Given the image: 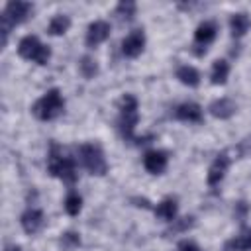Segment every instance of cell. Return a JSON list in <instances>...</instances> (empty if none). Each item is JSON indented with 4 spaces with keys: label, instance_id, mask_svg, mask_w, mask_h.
<instances>
[{
    "label": "cell",
    "instance_id": "6da1fadb",
    "mask_svg": "<svg viewBox=\"0 0 251 251\" xmlns=\"http://www.w3.org/2000/svg\"><path fill=\"white\" fill-rule=\"evenodd\" d=\"M139 122V106H137V98L133 94H124L120 100V118H118V126H120V133L126 141H135L141 143L135 137V126Z\"/></svg>",
    "mask_w": 251,
    "mask_h": 251
},
{
    "label": "cell",
    "instance_id": "7a4b0ae2",
    "mask_svg": "<svg viewBox=\"0 0 251 251\" xmlns=\"http://www.w3.org/2000/svg\"><path fill=\"white\" fill-rule=\"evenodd\" d=\"M47 171L61 178L63 182L67 184H75L76 182V165H75V159L73 157H67L63 155L61 147L59 145H51L49 149V157H47Z\"/></svg>",
    "mask_w": 251,
    "mask_h": 251
},
{
    "label": "cell",
    "instance_id": "3957f363",
    "mask_svg": "<svg viewBox=\"0 0 251 251\" xmlns=\"http://www.w3.org/2000/svg\"><path fill=\"white\" fill-rule=\"evenodd\" d=\"M65 110V100H63V94L59 88H51L47 90L31 108L33 116L41 122H51L55 120L61 112Z\"/></svg>",
    "mask_w": 251,
    "mask_h": 251
},
{
    "label": "cell",
    "instance_id": "277c9868",
    "mask_svg": "<svg viewBox=\"0 0 251 251\" xmlns=\"http://www.w3.org/2000/svg\"><path fill=\"white\" fill-rule=\"evenodd\" d=\"M78 159H80L82 167H84L90 175L102 176V175L108 173L106 157H104L100 145H96V143H82V145L78 147Z\"/></svg>",
    "mask_w": 251,
    "mask_h": 251
},
{
    "label": "cell",
    "instance_id": "5b68a950",
    "mask_svg": "<svg viewBox=\"0 0 251 251\" xmlns=\"http://www.w3.org/2000/svg\"><path fill=\"white\" fill-rule=\"evenodd\" d=\"M18 53H20V57L33 61L37 65H47L51 59V49L47 45H43L39 41V37H35V35L22 37V41L18 43Z\"/></svg>",
    "mask_w": 251,
    "mask_h": 251
},
{
    "label": "cell",
    "instance_id": "8992f818",
    "mask_svg": "<svg viewBox=\"0 0 251 251\" xmlns=\"http://www.w3.org/2000/svg\"><path fill=\"white\" fill-rule=\"evenodd\" d=\"M33 12V4L31 2H24V0H12V2H8L6 4V10L2 12V16L12 24V27L14 25H18V24H22V22H25L27 18H29V14Z\"/></svg>",
    "mask_w": 251,
    "mask_h": 251
},
{
    "label": "cell",
    "instance_id": "52a82bcc",
    "mask_svg": "<svg viewBox=\"0 0 251 251\" xmlns=\"http://www.w3.org/2000/svg\"><path fill=\"white\" fill-rule=\"evenodd\" d=\"M143 47H145V33H143V29L131 31V33L126 35L124 41H122V53H124L126 57H129V59L141 55Z\"/></svg>",
    "mask_w": 251,
    "mask_h": 251
},
{
    "label": "cell",
    "instance_id": "ba28073f",
    "mask_svg": "<svg viewBox=\"0 0 251 251\" xmlns=\"http://www.w3.org/2000/svg\"><path fill=\"white\" fill-rule=\"evenodd\" d=\"M227 167H229V157H227V153H220V155L212 161V165H210V169H208V176H206L208 184H210V186H218V184L224 180V176H226V173H227Z\"/></svg>",
    "mask_w": 251,
    "mask_h": 251
},
{
    "label": "cell",
    "instance_id": "9c48e42d",
    "mask_svg": "<svg viewBox=\"0 0 251 251\" xmlns=\"http://www.w3.org/2000/svg\"><path fill=\"white\" fill-rule=\"evenodd\" d=\"M20 224H22V227H24L25 233L33 235V233H37V231L43 227V224H45V216H43V212L37 210V208H27V210L22 214Z\"/></svg>",
    "mask_w": 251,
    "mask_h": 251
},
{
    "label": "cell",
    "instance_id": "30bf717a",
    "mask_svg": "<svg viewBox=\"0 0 251 251\" xmlns=\"http://www.w3.org/2000/svg\"><path fill=\"white\" fill-rule=\"evenodd\" d=\"M110 35V24L104 22V20H96L88 25V31H86V45L88 47H96L100 45L102 41H106Z\"/></svg>",
    "mask_w": 251,
    "mask_h": 251
},
{
    "label": "cell",
    "instance_id": "8fae6325",
    "mask_svg": "<svg viewBox=\"0 0 251 251\" xmlns=\"http://www.w3.org/2000/svg\"><path fill=\"white\" fill-rule=\"evenodd\" d=\"M175 118L180 122H192V124H200L204 120L202 108L196 102H182L175 108Z\"/></svg>",
    "mask_w": 251,
    "mask_h": 251
},
{
    "label": "cell",
    "instance_id": "7c38bea8",
    "mask_svg": "<svg viewBox=\"0 0 251 251\" xmlns=\"http://www.w3.org/2000/svg\"><path fill=\"white\" fill-rule=\"evenodd\" d=\"M167 163H169V157H167L165 151L153 149V151H147L145 157H143V167L151 175H161L167 169Z\"/></svg>",
    "mask_w": 251,
    "mask_h": 251
},
{
    "label": "cell",
    "instance_id": "4fadbf2b",
    "mask_svg": "<svg viewBox=\"0 0 251 251\" xmlns=\"http://www.w3.org/2000/svg\"><path fill=\"white\" fill-rule=\"evenodd\" d=\"M216 33H218V25H216L214 22H202V24L196 27V31H194V43L200 47L198 55L202 53V49L206 51V45H210V43L214 41Z\"/></svg>",
    "mask_w": 251,
    "mask_h": 251
},
{
    "label": "cell",
    "instance_id": "5bb4252c",
    "mask_svg": "<svg viewBox=\"0 0 251 251\" xmlns=\"http://www.w3.org/2000/svg\"><path fill=\"white\" fill-rule=\"evenodd\" d=\"M210 114L214 116V118H218V120H227V118H231L233 114H235V110H237V106H235V102L231 100V98H218V100H214L212 104H210Z\"/></svg>",
    "mask_w": 251,
    "mask_h": 251
},
{
    "label": "cell",
    "instance_id": "9a60e30c",
    "mask_svg": "<svg viewBox=\"0 0 251 251\" xmlns=\"http://www.w3.org/2000/svg\"><path fill=\"white\" fill-rule=\"evenodd\" d=\"M224 251H251V227L241 229L235 237L224 243Z\"/></svg>",
    "mask_w": 251,
    "mask_h": 251
},
{
    "label": "cell",
    "instance_id": "2e32d148",
    "mask_svg": "<svg viewBox=\"0 0 251 251\" xmlns=\"http://www.w3.org/2000/svg\"><path fill=\"white\" fill-rule=\"evenodd\" d=\"M176 212H178V206H176V200L175 198H165V200H161L159 204H157V208H155V216L157 218H161V220H165V222H175V218H176Z\"/></svg>",
    "mask_w": 251,
    "mask_h": 251
},
{
    "label": "cell",
    "instance_id": "e0dca14e",
    "mask_svg": "<svg viewBox=\"0 0 251 251\" xmlns=\"http://www.w3.org/2000/svg\"><path fill=\"white\" fill-rule=\"evenodd\" d=\"M176 78H178L184 86H190V88H194V86L200 84V73H198L194 67H190V65L178 67V69H176Z\"/></svg>",
    "mask_w": 251,
    "mask_h": 251
},
{
    "label": "cell",
    "instance_id": "ac0fdd59",
    "mask_svg": "<svg viewBox=\"0 0 251 251\" xmlns=\"http://www.w3.org/2000/svg\"><path fill=\"white\" fill-rule=\"evenodd\" d=\"M249 25H251V20H249V16L243 14V12L233 14V16L229 18V27H231V35H233V37L245 35V31L249 29Z\"/></svg>",
    "mask_w": 251,
    "mask_h": 251
},
{
    "label": "cell",
    "instance_id": "d6986e66",
    "mask_svg": "<svg viewBox=\"0 0 251 251\" xmlns=\"http://www.w3.org/2000/svg\"><path fill=\"white\" fill-rule=\"evenodd\" d=\"M227 75H229V63H227L226 59L214 61V65H212V75H210L212 84H226Z\"/></svg>",
    "mask_w": 251,
    "mask_h": 251
},
{
    "label": "cell",
    "instance_id": "ffe728a7",
    "mask_svg": "<svg viewBox=\"0 0 251 251\" xmlns=\"http://www.w3.org/2000/svg\"><path fill=\"white\" fill-rule=\"evenodd\" d=\"M69 27H71V18L65 16V14H57L55 18H51V22L47 25V31L51 35H63Z\"/></svg>",
    "mask_w": 251,
    "mask_h": 251
},
{
    "label": "cell",
    "instance_id": "44dd1931",
    "mask_svg": "<svg viewBox=\"0 0 251 251\" xmlns=\"http://www.w3.org/2000/svg\"><path fill=\"white\" fill-rule=\"evenodd\" d=\"M82 208V198L76 194V192H69L67 198H65V212L69 216H76Z\"/></svg>",
    "mask_w": 251,
    "mask_h": 251
},
{
    "label": "cell",
    "instance_id": "7402d4cb",
    "mask_svg": "<svg viewBox=\"0 0 251 251\" xmlns=\"http://www.w3.org/2000/svg\"><path fill=\"white\" fill-rule=\"evenodd\" d=\"M135 10H137V6H135V2H120L118 4V8H116V16L122 20V22H129L133 16H135Z\"/></svg>",
    "mask_w": 251,
    "mask_h": 251
},
{
    "label": "cell",
    "instance_id": "603a6c76",
    "mask_svg": "<svg viewBox=\"0 0 251 251\" xmlns=\"http://www.w3.org/2000/svg\"><path fill=\"white\" fill-rule=\"evenodd\" d=\"M78 71H80V75L84 78H92L98 73V65H96V61L92 57H82L80 63H78Z\"/></svg>",
    "mask_w": 251,
    "mask_h": 251
},
{
    "label": "cell",
    "instance_id": "cb8c5ba5",
    "mask_svg": "<svg viewBox=\"0 0 251 251\" xmlns=\"http://www.w3.org/2000/svg\"><path fill=\"white\" fill-rule=\"evenodd\" d=\"M59 245H61L65 251H73V249H76V247L80 245V237H78V233H75V231H67V233H63V237L59 239Z\"/></svg>",
    "mask_w": 251,
    "mask_h": 251
},
{
    "label": "cell",
    "instance_id": "d4e9b609",
    "mask_svg": "<svg viewBox=\"0 0 251 251\" xmlns=\"http://www.w3.org/2000/svg\"><path fill=\"white\" fill-rule=\"evenodd\" d=\"M176 222V226L173 227V231H184V229H188V227H192L194 226V218H182V220H175Z\"/></svg>",
    "mask_w": 251,
    "mask_h": 251
},
{
    "label": "cell",
    "instance_id": "484cf974",
    "mask_svg": "<svg viewBox=\"0 0 251 251\" xmlns=\"http://www.w3.org/2000/svg\"><path fill=\"white\" fill-rule=\"evenodd\" d=\"M176 251H200V247H198L194 241H190V239H184V241H180V243H178Z\"/></svg>",
    "mask_w": 251,
    "mask_h": 251
},
{
    "label": "cell",
    "instance_id": "4316f807",
    "mask_svg": "<svg viewBox=\"0 0 251 251\" xmlns=\"http://www.w3.org/2000/svg\"><path fill=\"white\" fill-rule=\"evenodd\" d=\"M6 251H22V247H18V245H8Z\"/></svg>",
    "mask_w": 251,
    "mask_h": 251
}]
</instances>
